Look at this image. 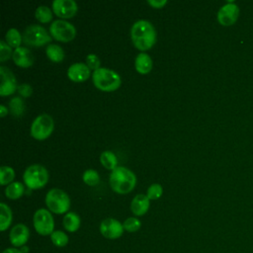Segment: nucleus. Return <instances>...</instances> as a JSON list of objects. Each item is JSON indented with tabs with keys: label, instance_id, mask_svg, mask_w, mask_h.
<instances>
[{
	"label": "nucleus",
	"instance_id": "18",
	"mask_svg": "<svg viewBox=\"0 0 253 253\" xmlns=\"http://www.w3.org/2000/svg\"><path fill=\"white\" fill-rule=\"evenodd\" d=\"M152 59L147 53L140 52L136 55L134 60V67L139 74L149 73L152 69Z\"/></svg>",
	"mask_w": 253,
	"mask_h": 253
},
{
	"label": "nucleus",
	"instance_id": "35",
	"mask_svg": "<svg viewBox=\"0 0 253 253\" xmlns=\"http://www.w3.org/2000/svg\"><path fill=\"white\" fill-rule=\"evenodd\" d=\"M147 4L150 5L151 7L155 8V9H160L162 8L164 5L167 4V0H148Z\"/></svg>",
	"mask_w": 253,
	"mask_h": 253
},
{
	"label": "nucleus",
	"instance_id": "38",
	"mask_svg": "<svg viewBox=\"0 0 253 253\" xmlns=\"http://www.w3.org/2000/svg\"><path fill=\"white\" fill-rule=\"evenodd\" d=\"M20 250H21L23 253H28V252H29V248H28L26 245H25V246H23Z\"/></svg>",
	"mask_w": 253,
	"mask_h": 253
},
{
	"label": "nucleus",
	"instance_id": "14",
	"mask_svg": "<svg viewBox=\"0 0 253 253\" xmlns=\"http://www.w3.org/2000/svg\"><path fill=\"white\" fill-rule=\"evenodd\" d=\"M30 238V229L24 223L14 225L9 233V240L14 247H23Z\"/></svg>",
	"mask_w": 253,
	"mask_h": 253
},
{
	"label": "nucleus",
	"instance_id": "34",
	"mask_svg": "<svg viewBox=\"0 0 253 253\" xmlns=\"http://www.w3.org/2000/svg\"><path fill=\"white\" fill-rule=\"evenodd\" d=\"M17 91L19 92V94H20L22 97L28 98V97H30V96L32 95V93H33V88H32V86H31L30 84L24 83V84H21V85L18 86V90H17Z\"/></svg>",
	"mask_w": 253,
	"mask_h": 253
},
{
	"label": "nucleus",
	"instance_id": "32",
	"mask_svg": "<svg viewBox=\"0 0 253 253\" xmlns=\"http://www.w3.org/2000/svg\"><path fill=\"white\" fill-rule=\"evenodd\" d=\"M13 51L14 50H12V47L4 40L0 41V61L1 62H4L10 57H12Z\"/></svg>",
	"mask_w": 253,
	"mask_h": 253
},
{
	"label": "nucleus",
	"instance_id": "7",
	"mask_svg": "<svg viewBox=\"0 0 253 253\" xmlns=\"http://www.w3.org/2000/svg\"><path fill=\"white\" fill-rule=\"evenodd\" d=\"M51 36L40 25H30L23 33V42L28 45L42 46L51 42Z\"/></svg>",
	"mask_w": 253,
	"mask_h": 253
},
{
	"label": "nucleus",
	"instance_id": "37",
	"mask_svg": "<svg viewBox=\"0 0 253 253\" xmlns=\"http://www.w3.org/2000/svg\"><path fill=\"white\" fill-rule=\"evenodd\" d=\"M8 108L6 107V106H4V105H1L0 106V116L2 117V118H4L6 115H8Z\"/></svg>",
	"mask_w": 253,
	"mask_h": 253
},
{
	"label": "nucleus",
	"instance_id": "5",
	"mask_svg": "<svg viewBox=\"0 0 253 253\" xmlns=\"http://www.w3.org/2000/svg\"><path fill=\"white\" fill-rule=\"evenodd\" d=\"M48 171L41 164L30 165L23 174L25 185L30 190H37L44 187L48 182Z\"/></svg>",
	"mask_w": 253,
	"mask_h": 253
},
{
	"label": "nucleus",
	"instance_id": "12",
	"mask_svg": "<svg viewBox=\"0 0 253 253\" xmlns=\"http://www.w3.org/2000/svg\"><path fill=\"white\" fill-rule=\"evenodd\" d=\"M53 13L62 19H69L75 16L78 10L74 0H54L51 4Z\"/></svg>",
	"mask_w": 253,
	"mask_h": 253
},
{
	"label": "nucleus",
	"instance_id": "20",
	"mask_svg": "<svg viewBox=\"0 0 253 253\" xmlns=\"http://www.w3.org/2000/svg\"><path fill=\"white\" fill-rule=\"evenodd\" d=\"M13 219L12 211L5 203H0V230L5 231L11 225Z\"/></svg>",
	"mask_w": 253,
	"mask_h": 253
},
{
	"label": "nucleus",
	"instance_id": "30",
	"mask_svg": "<svg viewBox=\"0 0 253 253\" xmlns=\"http://www.w3.org/2000/svg\"><path fill=\"white\" fill-rule=\"evenodd\" d=\"M123 225H124V229L126 231L132 233V232L137 231L141 227V221L137 217L130 216V217H127L123 222Z\"/></svg>",
	"mask_w": 253,
	"mask_h": 253
},
{
	"label": "nucleus",
	"instance_id": "3",
	"mask_svg": "<svg viewBox=\"0 0 253 253\" xmlns=\"http://www.w3.org/2000/svg\"><path fill=\"white\" fill-rule=\"evenodd\" d=\"M92 81L96 88L104 92H112L121 86V76L113 69L107 67H100L93 71Z\"/></svg>",
	"mask_w": 253,
	"mask_h": 253
},
{
	"label": "nucleus",
	"instance_id": "36",
	"mask_svg": "<svg viewBox=\"0 0 253 253\" xmlns=\"http://www.w3.org/2000/svg\"><path fill=\"white\" fill-rule=\"evenodd\" d=\"M2 253H23V252L16 247H10V248H6Z\"/></svg>",
	"mask_w": 253,
	"mask_h": 253
},
{
	"label": "nucleus",
	"instance_id": "29",
	"mask_svg": "<svg viewBox=\"0 0 253 253\" xmlns=\"http://www.w3.org/2000/svg\"><path fill=\"white\" fill-rule=\"evenodd\" d=\"M83 182L88 186H96L100 182V176L94 169H88L84 171L82 175Z\"/></svg>",
	"mask_w": 253,
	"mask_h": 253
},
{
	"label": "nucleus",
	"instance_id": "13",
	"mask_svg": "<svg viewBox=\"0 0 253 253\" xmlns=\"http://www.w3.org/2000/svg\"><path fill=\"white\" fill-rule=\"evenodd\" d=\"M239 16V8L233 2H228L217 12V21L222 26H231L233 25Z\"/></svg>",
	"mask_w": 253,
	"mask_h": 253
},
{
	"label": "nucleus",
	"instance_id": "2",
	"mask_svg": "<svg viewBox=\"0 0 253 253\" xmlns=\"http://www.w3.org/2000/svg\"><path fill=\"white\" fill-rule=\"evenodd\" d=\"M110 186L114 192L120 195L130 193L136 185L135 174L124 166H118L112 171L109 178Z\"/></svg>",
	"mask_w": 253,
	"mask_h": 253
},
{
	"label": "nucleus",
	"instance_id": "27",
	"mask_svg": "<svg viewBox=\"0 0 253 253\" xmlns=\"http://www.w3.org/2000/svg\"><path fill=\"white\" fill-rule=\"evenodd\" d=\"M35 16H36V19L39 22L44 24V23H48V22L51 21V19H52V12H51V10L47 6L42 5V6H39L36 9Z\"/></svg>",
	"mask_w": 253,
	"mask_h": 253
},
{
	"label": "nucleus",
	"instance_id": "10",
	"mask_svg": "<svg viewBox=\"0 0 253 253\" xmlns=\"http://www.w3.org/2000/svg\"><path fill=\"white\" fill-rule=\"evenodd\" d=\"M99 229L100 233L107 239H118L125 231L123 223L113 217H108L102 220Z\"/></svg>",
	"mask_w": 253,
	"mask_h": 253
},
{
	"label": "nucleus",
	"instance_id": "8",
	"mask_svg": "<svg viewBox=\"0 0 253 253\" xmlns=\"http://www.w3.org/2000/svg\"><path fill=\"white\" fill-rule=\"evenodd\" d=\"M33 223L35 230L42 236L50 235L54 231V219L46 209H39L34 213Z\"/></svg>",
	"mask_w": 253,
	"mask_h": 253
},
{
	"label": "nucleus",
	"instance_id": "31",
	"mask_svg": "<svg viewBox=\"0 0 253 253\" xmlns=\"http://www.w3.org/2000/svg\"><path fill=\"white\" fill-rule=\"evenodd\" d=\"M162 194H163V188L160 184H157V183L150 185L146 192V196L149 200H157L162 196Z\"/></svg>",
	"mask_w": 253,
	"mask_h": 253
},
{
	"label": "nucleus",
	"instance_id": "15",
	"mask_svg": "<svg viewBox=\"0 0 253 253\" xmlns=\"http://www.w3.org/2000/svg\"><path fill=\"white\" fill-rule=\"evenodd\" d=\"M90 68L86 63L75 62L67 69V76L73 82H84L90 77Z\"/></svg>",
	"mask_w": 253,
	"mask_h": 253
},
{
	"label": "nucleus",
	"instance_id": "11",
	"mask_svg": "<svg viewBox=\"0 0 253 253\" xmlns=\"http://www.w3.org/2000/svg\"><path fill=\"white\" fill-rule=\"evenodd\" d=\"M0 96L5 97L14 94L15 91L18 90V85L12 71L6 66H0Z\"/></svg>",
	"mask_w": 253,
	"mask_h": 253
},
{
	"label": "nucleus",
	"instance_id": "21",
	"mask_svg": "<svg viewBox=\"0 0 253 253\" xmlns=\"http://www.w3.org/2000/svg\"><path fill=\"white\" fill-rule=\"evenodd\" d=\"M25 193L24 185L21 182H13L5 189V196L10 200H18Z\"/></svg>",
	"mask_w": 253,
	"mask_h": 253
},
{
	"label": "nucleus",
	"instance_id": "24",
	"mask_svg": "<svg viewBox=\"0 0 253 253\" xmlns=\"http://www.w3.org/2000/svg\"><path fill=\"white\" fill-rule=\"evenodd\" d=\"M5 40H6V42L11 47L17 48L21 46V42H23V35H21V33L17 29L11 28L7 31L5 35Z\"/></svg>",
	"mask_w": 253,
	"mask_h": 253
},
{
	"label": "nucleus",
	"instance_id": "23",
	"mask_svg": "<svg viewBox=\"0 0 253 253\" xmlns=\"http://www.w3.org/2000/svg\"><path fill=\"white\" fill-rule=\"evenodd\" d=\"M101 164L109 170H115L118 167V158L116 154L110 150H106L100 155Z\"/></svg>",
	"mask_w": 253,
	"mask_h": 253
},
{
	"label": "nucleus",
	"instance_id": "22",
	"mask_svg": "<svg viewBox=\"0 0 253 253\" xmlns=\"http://www.w3.org/2000/svg\"><path fill=\"white\" fill-rule=\"evenodd\" d=\"M46 56L53 62H61L64 58V51L59 44L50 43L45 48Z\"/></svg>",
	"mask_w": 253,
	"mask_h": 253
},
{
	"label": "nucleus",
	"instance_id": "16",
	"mask_svg": "<svg viewBox=\"0 0 253 253\" xmlns=\"http://www.w3.org/2000/svg\"><path fill=\"white\" fill-rule=\"evenodd\" d=\"M12 58L16 65L23 68H28L32 66L34 63V58L31 50L24 46L15 48L13 51Z\"/></svg>",
	"mask_w": 253,
	"mask_h": 253
},
{
	"label": "nucleus",
	"instance_id": "4",
	"mask_svg": "<svg viewBox=\"0 0 253 253\" xmlns=\"http://www.w3.org/2000/svg\"><path fill=\"white\" fill-rule=\"evenodd\" d=\"M44 202L48 211L56 214L67 213L70 209L69 196L63 190L58 188L50 189L45 195Z\"/></svg>",
	"mask_w": 253,
	"mask_h": 253
},
{
	"label": "nucleus",
	"instance_id": "6",
	"mask_svg": "<svg viewBox=\"0 0 253 253\" xmlns=\"http://www.w3.org/2000/svg\"><path fill=\"white\" fill-rule=\"evenodd\" d=\"M54 129V121L51 116L42 114L38 116L31 125V135L38 140H43L50 136Z\"/></svg>",
	"mask_w": 253,
	"mask_h": 253
},
{
	"label": "nucleus",
	"instance_id": "33",
	"mask_svg": "<svg viewBox=\"0 0 253 253\" xmlns=\"http://www.w3.org/2000/svg\"><path fill=\"white\" fill-rule=\"evenodd\" d=\"M86 64L88 65V67L92 70H97L100 68L101 65V61L99 59V57L95 54V53H89L86 57Z\"/></svg>",
	"mask_w": 253,
	"mask_h": 253
},
{
	"label": "nucleus",
	"instance_id": "26",
	"mask_svg": "<svg viewBox=\"0 0 253 253\" xmlns=\"http://www.w3.org/2000/svg\"><path fill=\"white\" fill-rule=\"evenodd\" d=\"M15 179V170L9 166H1L0 168V185L5 186L13 183Z\"/></svg>",
	"mask_w": 253,
	"mask_h": 253
},
{
	"label": "nucleus",
	"instance_id": "28",
	"mask_svg": "<svg viewBox=\"0 0 253 253\" xmlns=\"http://www.w3.org/2000/svg\"><path fill=\"white\" fill-rule=\"evenodd\" d=\"M50 240H51V242L54 246L64 247V246L67 245V243L69 241V237L62 230H54L50 234Z\"/></svg>",
	"mask_w": 253,
	"mask_h": 253
},
{
	"label": "nucleus",
	"instance_id": "1",
	"mask_svg": "<svg viewBox=\"0 0 253 253\" xmlns=\"http://www.w3.org/2000/svg\"><path fill=\"white\" fill-rule=\"evenodd\" d=\"M156 31L147 20L134 22L130 29V39L133 45L141 52L150 49L156 42Z\"/></svg>",
	"mask_w": 253,
	"mask_h": 253
},
{
	"label": "nucleus",
	"instance_id": "25",
	"mask_svg": "<svg viewBox=\"0 0 253 253\" xmlns=\"http://www.w3.org/2000/svg\"><path fill=\"white\" fill-rule=\"evenodd\" d=\"M9 110L14 117H21L25 112V104L22 98L13 97L9 102Z\"/></svg>",
	"mask_w": 253,
	"mask_h": 253
},
{
	"label": "nucleus",
	"instance_id": "17",
	"mask_svg": "<svg viewBox=\"0 0 253 253\" xmlns=\"http://www.w3.org/2000/svg\"><path fill=\"white\" fill-rule=\"evenodd\" d=\"M150 206V200L147 198L146 195L138 194L136 195L131 203H130V210L131 212L136 216H141L147 212Z\"/></svg>",
	"mask_w": 253,
	"mask_h": 253
},
{
	"label": "nucleus",
	"instance_id": "9",
	"mask_svg": "<svg viewBox=\"0 0 253 253\" xmlns=\"http://www.w3.org/2000/svg\"><path fill=\"white\" fill-rule=\"evenodd\" d=\"M50 36L58 42H71L76 36L75 27L65 20H55L49 26Z\"/></svg>",
	"mask_w": 253,
	"mask_h": 253
},
{
	"label": "nucleus",
	"instance_id": "19",
	"mask_svg": "<svg viewBox=\"0 0 253 253\" xmlns=\"http://www.w3.org/2000/svg\"><path fill=\"white\" fill-rule=\"evenodd\" d=\"M62 224H63V227L66 231L75 232L79 229L80 224H81L80 216L74 211H68L63 216Z\"/></svg>",
	"mask_w": 253,
	"mask_h": 253
}]
</instances>
